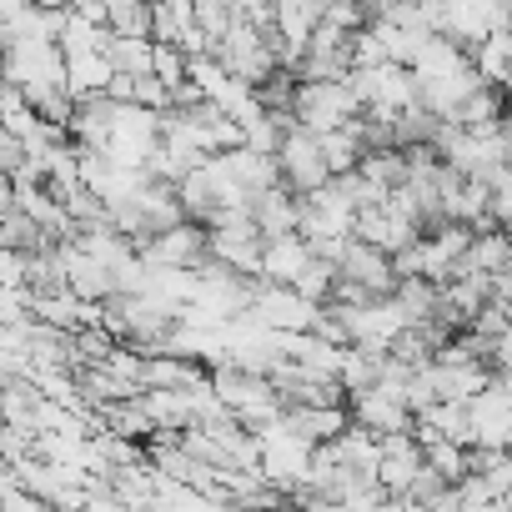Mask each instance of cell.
<instances>
[{"instance_id":"cell-1","label":"cell","mask_w":512,"mask_h":512,"mask_svg":"<svg viewBox=\"0 0 512 512\" xmlns=\"http://www.w3.org/2000/svg\"><path fill=\"white\" fill-rule=\"evenodd\" d=\"M287 111H292V121H297L302 131L322 136V131H337V126H347L352 116H362V101L347 91V81H297Z\"/></svg>"},{"instance_id":"cell-2","label":"cell","mask_w":512,"mask_h":512,"mask_svg":"<svg viewBox=\"0 0 512 512\" xmlns=\"http://www.w3.org/2000/svg\"><path fill=\"white\" fill-rule=\"evenodd\" d=\"M352 216H357V201L347 196V186L337 176L327 186L297 196V236L302 241H342V236H352Z\"/></svg>"},{"instance_id":"cell-3","label":"cell","mask_w":512,"mask_h":512,"mask_svg":"<svg viewBox=\"0 0 512 512\" xmlns=\"http://www.w3.org/2000/svg\"><path fill=\"white\" fill-rule=\"evenodd\" d=\"M467 407V447H487V452H507L512 437V397H507V372H492L487 387L477 397L462 402Z\"/></svg>"},{"instance_id":"cell-4","label":"cell","mask_w":512,"mask_h":512,"mask_svg":"<svg viewBox=\"0 0 512 512\" xmlns=\"http://www.w3.org/2000/svg\"><path fill=\"white\" fill-rule=\"evenodd\" d=\"M277 176H282V186H287L292 196H307V191H317V186L332 181V171H327L322 146H317L312 131L292 126V131L282 136V146H277Z\"/></svg>"},{"instance_id":"cell-5","label":"cell","mask_w":512,"mask_h":512,"mask_svg":"<svg viewBox=\"0 0 512 512\" xmlns=\"http://www.w3.org/2000/svg\"><path fill=\"white\" fill-rule=\"evenodd\" d=\"M136 256L146 267H176V272H196L206 262V226L201 221H181L171 231H156L136 246Z\"/></svg>"},{"instance_id":"cell-6","label":"cell","mask_w":512,"mask_h":512,"mask_svg":"<svg viewBox=\"0 0 512 512\" xmlns=\"http://www.w3.org/2000/svg\"><path fill=\"white\" fill-rule=\"evenodd\" d=\"M246 312H251L256 322H262V327H272V332H307V327H312V317H317V302L297 297L292 287L251 282V302H246Z\"/></svg>"},{"instance_id":"cell-7","label":"cell","mask_w":512,"mask_h":512,"mask_svg":"<svg viewBox=\"0 0 512 512\" xmlns=\"http://www.w3.org/2000/svg\"><path fill=\"white\" fill-rule=\"evenodd\" d=\"M332 272H337V282H352V287H362L372 297H387L392 282H397L392 277V256L377 251V246H367V241H357V236L342 241V256L332 262Z\"/></svg>"},{"instance_id":"cell-8","label":"cell","mask_w":512,"mask_h":512,"mask_svg":"<svg viewBox=\"0 0 512 512\" xmlns=\"http://www.w3.org/2000/svg\"><path fill=\"white\" fill-rule=\"evenodd\" d=\"M347 417L357 427H367L372 437H387V432H407L412 427V412L402 407L397 392H382V387H362L347 397Z\"/></svg>"},{"instance_id":"cell-9","label":"cell","mask_w":512,"mask_h":512,"mask_svg":"<svg viewBox=\"0 0 512 512\" xmlns=\"http://www.w3.org/2000/svg\"><path fill=\"white\" fill-rule=\"evenodd\" d=\"M417 467H422V447H417L412 432H387V437H377V487H382L387 497H402L407 482L417 477Z\"/></svg>"},{"instance_id":"cell-10","label":"cell","mask_w":512,"mask_h":512,"mask_svg":"<svg viewBox=\"0 0 512 512\" xmlns=\"http://www.w3.org/2000/svg\"><path fill=\"white\" fill-rule=\"evenodd\" d=\"M312 262V246L287 231V236H267L262 241V272H256V282H267V287H292L302 277V267Z\"/></svg>"},{"instance_id":"cell-11","label":"cell","mask_w":512,"mask_h":512,"mask_svg":"<svg viewBox=\"0 0 512 512\" xmlns=\"http://www.w3.org/2000/svg\"><path fill=\"white\" fill-rule=\"evenodd\" d=\"M246 216H251L256 231H262V241H267V236H287V231H297V196L277 181L272 191H256V196H251Z\"/></svg>"},{"instance_id":"cell-12","label":"cell","mask_w":512,"mask_h":512,"mask_svg":"<svg viewBox=\"0 0 512 512\" xmlns=\"http://www.w3.org/2000/svg\"><path fill=\"white\" fill-rule=\"evenodd\" d=\"M347 422H352L347 407H282V427H287L292 437H302L307 447L332 442Z\"/></svg>"},{"instance_id":"cell-13","label":"cell","mask_w":512,"mask_h":512,"mask_svg":"<svg viewBox=\"0 0 512 512\" xmlns=\"http://www.w3.org/2000/svg\"><path fill=\"white\" fill-rule=\"evenodd\" d=\"M196 382H206L201 362H186V357H171V352H146L141 357V392L146 387H196Z\"/></svg>"},{"instance_id":"cell-14","label":"cell","mask_w":512,"mask_h":512,"mask_svg":"<svg viewBox=\"0 0 512 512\" xmlns=\"http://www.w3.org/2000/svg\"><path fill=\"white\" fill-rule=\"evenodd\" d=\"M317 146H322V161H327V171H332V176L352 171V166L367 156L362 116H352V121H347V126H337V131H322V136H317Z\"/></svg>"},{"instance_id":"cell-15","label":"cell","mask_w":512,"mask_h":512,"mask_svg":"<svg viewBox=\"0 0 512 512\" xmlns=\"http://www.w3.org/2000/svg\"><path fill=\"white\" fill-rule=\"evenodd\" d=\"M61 61H66V96H71V101L106 91V81H111V66H106V56H101V51L61 56Z\"/></svg>"},{"instance_id":"cell-16","label":"cell","mask_w":512,"mask_h":512,"mask_svg":"<svg viewBox=\"0 0 512 512\" xmlns=\"http://www.w3.org/2000/svg\"><path fill=\"white\" fill-rule=\"evenodd\" d=\"M101 56L121 76H151V41L146 36H111Z\"/></svg>"},{"instance_id":"cell-17","label":"cell","mask_w":512,"mask_h":512,"mask_svg":"<svg viewBox=\"0 0 512 512\" xmlns=\"http://www.w3.org/2000/svg\"><path fill=\"white\" fill-rule=\"evenodd\" d=\"M417 447H422V467H432L442 482H457L467 472V447H457L447 437H422Z\"/></svg>"},{"instance_id":"cell-18","label":"cell","mask_w":512,"mask_h":512,"mask_svg":"<svg viewBox=\"0 0 512 512\" xmlns=\"http://www.w3.org/2000/svg\"><path fill=\"white\" fill-rule=\"evenodd\" d=\"M487 121H502V86H477L457 111V126H487Z\"/></svg>"},{"instance_id":"cell-19","label":"cell","mask_w":512,"mask_h":512,"mask_svg":"<svg viewBox=\"0 0 512 512\" xmlns=\"http://www.w3.org/2000/svg\"><path fill=\"white\" fill-rule=\"evenodd\" d=\"M332 282H337V272H332V262H322V256H312V262L302 267V277L292 282V292L322 307V302H327V292H332Z\"/></svg>"},{"instance_id":"cell-20","label":"cell","mask_w":512,"mask_h":512,"mask_svg":"<svg viewBox=\"0 0 512 512\" xmlns=\"http://www.w3.org/2000/svg\"><path fill=\"white\" fill-rule=\"evenodd\" d=\"M106 31H111V36H146V41H151V6H146V0L116 6V11L106 16Z\"/></svg>"},{"instance_id":"cell-21","label":"cell","mask_w":512,"mask_h":512,"mask_svg":"<svg viewBox=\"0 0 512 512\" xmlns=\"http://www.w3.org/2000/svg\"><path fill=\"white\" fill-rule=\"evenodd\" d=\"M151 76H156L166 91H176V86L186 81V56H181V46H156V41H151Z\"/></svg>"},{"instance_id":"cell-22","label":"cell","mask_w":512,"mask_h":512,"mask_svg":"<svg viewBox=\"0 0 512 512\" xmlns=\"http://www.w3.org/2000/svg\"><path fill=\"white\" fill-rule=\"evenodd\" d=\"M322 21L342 36H357L367 26V11L357 6V0H322Z\"/></svg>"},{"instance_id":"cell-23","label":"cell","mask_w":512,"mask_h":512,"mask_svg":"<svg viewBox=\"0 0 512 512\" xmlns=\"http://www.w3.org/2000/svg\"><path fill=\"white\" fill-rule=\"evenodd\" d=\"M0 457H6V462L36 457V432H26V427H11V422H0Z\"/></svg>"},{"instance_id":"cell-24","label":"cell","mask_w":512,"mask_h":512,"mask_svg":"<svg viewBox=\"0 0 512 512\" xmlns=\"http://www.w3.org/2000/svg\"><path fill=\"white\" fill-rule=\"evenodd\" d=\"M0 287H26V256L0 246Z\"/></svg>"},{"instance_id":"cell-25","label":"cell","mask_w":512,"mask_h":512,"mask_svg":"<svg viewBox=\"0 0 512 512\" xmlns=\"http://www.w3.org/2000/svg\"><path fill=\"white\" fill-rule=\"evenodd\" d=\"M21 156H26V151H21L16 136H0V181H11V171L21 166Z\"/></svg>"},{"instance_id":"cell-26","label":"cell","mask_w":512,"mask_h":512,"mask_svg":"<svg viewBox=\"0 0 512 512\" xmlns=\"http://www.w3.org/2000/svg\"><path fill=\"white\" fill-rule=\"evenodd\" d=\"M11 492H16V477H11V462H6V457H0V502H6Z\"/></svg>"},{"instance_id":"cell-27","label":"cell","mask_w":512,"mask_h":512,"mask_svg":"<svg viewBox=\"0 0 512 512\" xmlns=\"http://www.w3.org/2000/svg\"><path fill=\"white\" fill-rule=\"evenodd\" d=\"M31 6H41V11H76L81 0H31Z\"/></svg>"},{"instance_id":"cell-28","label":"cell","mask_w":512,"mask_h":512,"mask_svg":"<svg viewBox=\"0 0 512 512\" xmlns=\"http://www.w3.org/2000/svg\"><path fill=\"white\" fill-rule=\"evenodd\" d=\"M357 6H362V11H367V16H372V6H377V0H357Z\"/></svg>"},{"instance_id":"cell-29","label":"cell","mask_w":512,"mask_h":512,"mask_svg":"<svg viewBox=\"0 0 512 512\" xmlns=\"http://www.w3.org/2000/svg\"><path fill=\"white\" fill-rule=\"evenodd\" d=\"M0 246H6V221H0Z\"/></svg>"}]
</instances>
